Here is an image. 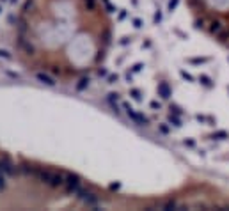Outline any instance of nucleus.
<instances>
[{
	"label": "nucleus",
	"instance_id": "f257e3e1",
	"mask_svg": "<svg viewBox=\"0 0 229 211\" xmlns=\"http://www.w3.org/2000/svg\"><path fill=\"white\" fill-rule=\"evenodd\" d=\"M64 186H66V192H68V193L80 192V178H78V176H73V174H66Z\"/></svg>",
	"mask_w": 229,
	"mask_h": 211
},
{
	"label": "nucleus",
	"instance_id": "f03ea898",
	"mask_svg": "<svg viewBox=\"0 0 229 211\" xmlns=\"http://www.w3.org/2000/svg\"><path fill=\"white\" fill-rule=\"evenodd\" d=\"M123 108L126 110V114H128V117L130 119H133L137 124H147L149 121H147V117H144V116H140V114H137L135 110L132 108V106L128 105V103H123Z\"/></svg>",
	"mask_w": 229,
	"mask_h": 211
},
{
	"label": "nucleus",
	"instance_id": "7ed1b4c3",
	"mask_svg": "<svg viewBox=\"0 0 229 211\" xmlns=\"http://www.w3.org/2000/svg\"><path fill=\"white\" fill-rule=\"evenodd\" d=\"M80 199H82L87 206H96L98 204V197L91 193V192H85V190H80Z\"/></svg>",
	"mask_w": 229,
	"mask_h": 211
},
{
	"label": "nucleus",
	"instance_id": "20e7f679",
	"mask_svg": "<svg viewBox=\"0 0 229 211\" xmlns=\"http://www.w3.org/2000/svg\"><path fill=\"white\" fill-rule=\"evenodd\" d=\"M36 78H37L39 82H43V84L50 85V87H53V85L57 84V82H55V78H52L50 74H46V73H36Z\"/></svg>",
	"mask_w": 229,
	"mask_h": 211
},
{
	"label": "nucleus",
	"instance_id": "39448f33",
	"mask_svg": "<svg viewBox=\"0 0 229 211\" xmlns=\"http://www.w3.org/2000/svg\"><path fill=\"white\" fill-rule=\"evenodd\" d=\"M107 99H108V103L112 105V108H114L115 114H119V106H117V103H115V101H117V94H108Z\"/></svg>",
	"mask_w": 229,
	"mask_h": 211
},
{
	"label": "nucleus",
	"instance_id": "423d86ee",
	"mask_svg": "<svg viewBox=\"0 0 229 211\" xmlns=\"http://www.w3.org/2000/svg\"><path fill=\"white\" fill-rule=\"evenodd\" d=\"M158 91H160V94H162V98H169L171 96V91H169V87H167L165 82H162L160 84V87H158Z\"/></svg>",
	"mask_w": 229,
	"mask_h": 211
},
{
	"label": "nucleus",
	"instance_id": "0eeeda50",
	"mask_svg": "<svg viewBox=\"0 0 229 211\" xmlns=\"http://www.w3.org/2000/svg\"><path fill=\"white\" fill-rule=\"evenodd\" d=\"M7 178H9V176L0 169V190H4V188L7 186Z\"/></svg>",
	"mask_w": 229,
	"mask_h": 211
},
{
	"label": "nucleus",
	"instance_id": "6e6552de",
	"mask_svg": "<svg viewBox=\"0 0 229 211\" xmlns=\"http://www.w3.org/2000/svg\"><path fill=\"white\" fill-rule=\"evenodd\" d=\"M83 5L87 7V11H96V9H98L96 0H83Z\"/></svg>",
	"mask_w": 229,
	"mask_h": 211
},
{
	"label": "nucleus",
	"instance_id": "1a4fd4ad",
	"mask_svg": "<svg viewBox=\"0 0 229 211\" xmlns=\"http://www.w3.org/2000/svg\"><path fill=\"white\" fill-rule=\"evenodd\" d=\"M87 85H89V78H82L80 84H76V91H82V89H85Z\"/></svg>",
	"mask_w": 229,
	"mask_h": 211
},
{
	"label": "nucleus",
	"instance_id": "9d476101",
	"mask_svg": "<svg viewBox=\"0 0 229 211\" xmlns=\"http://www.w3.org/2000/svg\"><path fill=\"white\" fill-rule=\"evenodd\" d=\"M103 4L107 5V9H108V12H114V11H115V7L112 5V4H110V2H108V0H103Z\"/></svg>",
	"mask_w": 229,
	"mask_h": 211
},
{
	"label": "nucleus",
	"instance_id": "9b49d317",
	"mask_svg": "<svg viewBox=\"0 0 229 211\" xmlns=\"http://www.w3.org/2000/svg\"><path fill=\"white\" fill-rule=\"evenodd\" d=\"M176 5H178V0H171V2H169V11L176 9Z\"/></svg>",
	"mask_w": 229,
	"mask_h": 211
},
{
	"label": "nucleus",
	"instance_id": "f8f14e48",
	"mask_svg": "<svg viewBox=\"0 0 229 211\" xmlns=\"http://www.w3.org/2000/svg\"><path fill=\"white\" fill-rule=\"evenodd\" d=\"M0 57H4V59H11V55L7 52H4V50H0Z\"/></svg>",
	"mask_w": 229,
	"mask_h": 211
},
{
	"label": "nucleus",
	"instance_id": "ddd939ff",
	"mask_svg": "<svg viewBox=\"0 0 229 211\" xmlns=\"http://www.w3.org/2000/svg\"><path fill=\"white\" fill-rule=\"evenodd\" d=\"M160 20H162V14H160V11H158V12L155 14V23H158Z\"/></svg>",
	"mask_w": 229,
	"mask_h": 211
},
{
	"label": "nucleus",
	"instance_id": "4468645a",
	"mask_svg": "<svg viewBox=\"0 0 229 211\" xmlns=\"http://www.w3.org/2000/svg\"><path fill=\"white\" fill-rule=\"evenodd\" d=\"M115 80H117V76H114V74H112V76H108V82H110V84H114Z\"/></svg>",
	"mask_w": 229,
	"mask_h": 211
},
{
	"label": "nucleus",
	"instance_id": "2eb2a0df",
	"mask_svg": "<svg viewBox=\"0 0 229 211\" xmlns=\"http://www.w3.org/2000/svg\"><path fill=\"white\" fill-rule=\"evenodd\" d=\"M98 73H100V76H105V74H107V71H105V69H100Z\"/></svg>",
	"mask_w": 229,
	"mask_h": 211
},
{
	"label": "nucleus",
	"instance_id": "dca6fc26",
	"mask_svg": "<svg viewBox=\"0 0 229 211\" xmlns=\"http://www.w3.org/2000/svg\"><path fill=\"white\" fill-rule=\"evenodd\" d=\"M2 2H5V0H2Z\"/></svg>",
	"mask_w": 229,
	"mask_h": 211
}]
</instances>
